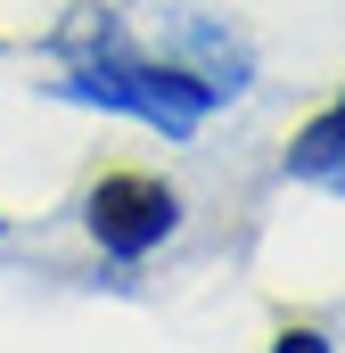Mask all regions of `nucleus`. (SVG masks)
<instances>
[{"mask_svg":"<svg viewBox=\"0 0 345 353\" xmlns=\"http://www.w3.org/2000/svg\"><path fill=\"white\" fill-rule=\"evenodd\" d=\"M50 50L66 58V74L50 83L66 107L132 115V123H148V132H165V140H189V132L222 107V99L197 83L189 66L140 58V50L124 41V25H115V17H75V25H58V33H50Z\"/></svg>","mask_w":345,"mask_h":353,"instance_id":"nucleus-1","label":"nucleus"},{"mask_svg":"<svg viewBox=\"0 0 345 353\" xmlns=\"http://www.w3.org/2000/svg\"><path fill=\"white\" fill-rule=\"evenodd\" d=\"M83 222H90V239H99L107 255L140 263L148 247H165V239H172V222H181V197H172L165 181H148V173H107L99 189H90Z\"/></svg>","mask_w":345,"mask_h":353,"instance_id":"nucleus-2","label":"nucleus"},{"mask_svg":"<svg viewBox=\"0 0 345 353\" xmlns=\"http://www.w3.org/2000/svg\"><path fill=\"white\" fill-rule=\"evenodd\" d=\"M288 181L345 197V99H337V107H321V115L288 140Z\"/></svg>","mask_w":345,"mask_h":353,"instance_id":"nucleus-3","label":"nucleus"},{"mask_svg":"<svg viewBox=\"0 0 345 353\" xmlns=\"http://www.w3.org/2000/svg\"><path fill=\"white\" fill-rule=\"evenodd\" d=\"M181 50L197 58L189 74L214 90V99H239V90H247V50H239V41H230L222 25H189V33H181Z\"/></svg>","mask_w":345,"mask_h":353,"instance_id":"nucleus-4","label":"nucleus"},{"mask_svg":"<svg viewBox=\"0 0 345 353\" xmlns=\"http://www.w3.org/2000/svg\"><path fill=\"white\" fill-rule=\"evenodd\" d=\"M271 353H329V337H321V329H279Z\"/></svg>","mask_w":345,"mask_h":353,"instance_id":"nucleus-5","label":"nucleus"},{"mask_svg":"<svg viewBox=\"0 0 345 353\" xmlns=\"http://www.w3.org/2000/svg\"><path fill=\"white\" fill-rule=\"evenodd\" d=\"M0 230H8V222H0Z\"/></svg>","mask_w":345,"mask_h":353,"instance_id":"nucleus-6","label":"nucleus"}]
</instances>
